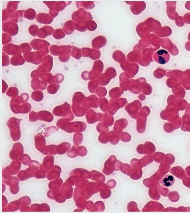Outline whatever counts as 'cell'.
Here are the masks:
<instances>
[{"label":"cell","instance_id":"ac0fdd59","mask_svg":"<svg viewBox=\"0 0 190 213\" xmlns=\"http://www.w3.org/2000/svg\"><path fill=\"white\" fill-rule=\"evenodd\" d=\"M38 27L37 25H33L30 27L29 30L31 35L33 36H36L38 34L37 33L38 32Z\"/></svg>","mask_w":190,"mask_h":213},{"label":"cell","instance_id":"e0dca14e","mask_svg":"<svg viewBox=\"0 0 190 213\" xmlns=\"http://www.w3.org/2000/svg\"><path fill=\"white\" fill-rule=\"evenodd\" d=\"M53 36L57 39H61L64 38L65 36V34L63 32L62 29H58L55 30L53 34Z\"/></svg>","mask_w":190,"mask_h":213},{"label":"cell","instance_id":"4fadbf2b","mask_svg":"<svg viewBox=\"0 0 190 213\" xmlns=\"http://www.w3.org/2000/svg\"><path fill=\"white\" fill-rule=\"evenodd\" d=\"M59 84H53L48 86L47 88V90L49 93L51 94H55L59 89Z\"/></svg>","mask_w":190,"mask_h":213},{"label":"cell","instance_id":"7a4b0ae2","mask_svg":"<svg viewBox=\"0 0 190 213\" xmlns=\"http://www.w3.org/2000/svg\"><path fill=\"white\" fill-rule=\"evenodd\" d=\"M22 119H19L15 117H12L8 120L7 125L11 131V135L14 141H18L20 138L21 131L20 124Z\"/></svg>","mask_w":190,"mask_h":213},{"label":"cell","instance_id":"ba28073f","mask_svg":"<svg viewBox=\"0 0 190 213\" xmlns=\"http://www.w3.org/2000/svg\"><path fill=\"white\" fill-rule=\"evenodd\" d=\"M47 86L46 83L39 81L38 79H33L31 81V87L34 90L40 89L44 90L46 88Z\"/></svg>","mask_w":190,"mask_h":213},{"label":"cell","instance_id":"3957f363","mask_svg":"<svg viewBox=\"0 0 190 213\" xmlns=\"http://www.w3.org/2000/svg\"><path fill=\"white\" fill-rule=\"evenodd\" d=\"M154 58L156 62L161 64L167 63L169 61L170 55L167 51L160 50L154 54Z\"/></svg>","mask_w":190,"mask_h":213},{"label":"cell","instance_id":"52a82bcc","mask_svg":"<svg viewBox=\"0 0 190 213\" xmlns=\"http://www.w3.org/2000/svg\"><path fill=\"white\" fill-rule=\"evenodd\" d=\"M36 20L40 23L50 24L52 22L53 18H51L48 14H39L37 15Z\"/></svg>","mask_w":190,"mask_h":213},{"label":"cell","instance_id":"44dd1931","mask_svg":"<svg viewBox=\"0 0 190 213\" xmlns=\"http://www.w3.org/2000/svg\"><path fill=\"white\" fill-rule=\"evenodd\" d=\"M28 43H26V45L24 46L23 44H21L20 46L22 47V51L23 53H24L27 52V51L31 50V48L29 44H28V45H27Z\"/></svg>","mask_w":190,"mask_h":213},{"label":"cell","instance_id":"8992f818","mask_svg":"<svg viewBox=\"0 0 190 213\" xmlns=\"http://www.w3.org/2000/svg\"><path fill=\"white\" fill-rule=\"evenodd\" d=\"M175 179L173 176L167 175L164 176L160 180V182L163 186L168 187L172 186L175 183Z\"/></svg>","mask_w":190,"mask_h":213},{"label":"cell","instance_id":"9a60e30c","mask_svg":"<svg viewBox=\"0 0 190 213\" xmlns=\"http://www.w3.org/2000/svg\"><path fill=\"white\" fill-rule=\"evenodd\" d=\"M41 79L45 81V82H48L49 84L51 83L53 78L52 74L51 73H43L41 74Z\"/></svg>","mask_w":190,"mask_h":213},{"label":"cell","instance_id":"5bb4252c","mask_svg":"<svg viewBox=\"0 0 190 213\" xmlns=\"http://www.w3.org/2000/svg\"><path fill=\"white\" fill-rule=\"evenodd\" d=\"M36 12L33 9H28L25 12V17L27 19L32 20L35 19Z\"/></svg>","mask_w":190,"mask_h":213},{"label":"cell","instance_id":"7402d4cb","mask_svg":"<svg viewBox=\"0 0 190 213\" xmlns=\"http://www.w3.org/2000/svg\"><path fill=\"white\" fill-rule=\"evenodd\" d=\"M69 54L67 53L65 54V55H64V56H62V58H59V59L60 60L61 62H66L69 59Z\"/></svg>","mask_w":190,"mask_h":213},{"label":"cell","instance_id":"ffe728a7","mask_svg":"<svg viewBox=\"0 0 190 213\" xmlns=\"http://www.w3.org/2000/svg\"><path fill=\"white\" fill-rule=\"evenodd\" d=\"M20 97L23 103H25L26 102H27L29 98V96L26 93H23L21 94Z\"/></svg>","mask_w":190,"mask_h":213},{"label":"cell","instance_id":"2e32d148","mask_svg":"<svg viewBox=\"0 0 190 213\" xmlns=\"http://www.w3.org/2000/svg\"><path fill=\"white\" fill-rule=\"evenodd\" d=\"M64 75L62 74H57L54 77H53L51 83H56L60 84L62 83L64 80Z\"/></svg>","mask_w":190,"mask_h":213},{"label":"cell","instance_id":"5b68a950","mask_svg":"<svg viewBox=\"0 0 190 213\" xmlns=\"http://www.w3.org/2000/svg\"><path fill=\"white\" fill-rule=\"evenodd\" d=\"M38 120L48 122H51L54 118L53 115L49 111H41L38 113Z\"/></svg>","mask_w":190,"mask_h":213},{"label":"cell","instance_id":"7c38bea8","mask_svg":"<svg viewBox=\"0 0 190 213\" xmlns=\"http://www.w3.org/2000/svg\"><path fill=\"white\" fill-rule=\"evenodd\" d=\"M19 94V91L16 87H11L8 90L6 93L7 95L11 98H14L17 97Z\"/></svg>","mask_w":190,"mask_h":213},{"label":"cell","instance_id":"9c48e42d","mask_svg":"<svg viewBox=\"0 0 190 213\" xmlns=\"http://www.w3.org/2000/svg\"><path fill=\"white\" fill-rule=\"evenodd\" d=\"M53 30V29L50 26H45L43 27L38 32V36L40 38H45L47 36L51 35Z\"/></svg>","mask_w":190,"mask_h":213},{"label":"cell","instance_id":"277c9868","mask_svg":"<svg viewBox=\"0 0 190 213\" xmlns=\"http://www.w3.org/2000/svg\"><path fill=\"white\" fill-rule=\"evenodd\" d=\"M31 105L29 103H26L21 105L20 104L16 108L13 112L15 114H27L31 111Z\"/></svg>","mask_w":190,"mask_h":213},{"label":"cell","instance_id":"30bf717a","mask_svg":"<svg viewBox=\"0 0 190 213\" xmlns=\"http://www.w3.org/2000/svg\"><path fill=\"white\" fill-rule=\"evenodd\" d=\"M25 61L22 56L13 57L11 59V64L14 65H22L25 63Z\"/></svg>","mask_w":190,"mask_h":213},{"label":"cell","instance_id":"6da1fadb","mask_svg":"<svg viewBox=\"0 0 190 213\" xmlns=\"http://www.w3.org/2000/svg\"><path fill=\"white\" fill-rule=\"evenodd\" d=\"M53 112L56 116L63 117L64 119L67 121L73 120L74 115L71 111V105L67 102L56 107Z\"/></svg>","mask_w":190,"mask_h":213},{"label":"cell","instance_id":"d6986e66","mask_svg":"<svg viewBox=\"0 0 190 213\" xmlns=\"http://www.w3.org/2000/svg\"><path fill=\"white\" fill-rule=\"evenodd\" d=\"M29 120L32 122H35L38 120V113L33 111H31L29 114Z\"/></svg>","mask_w":190,"mask_h":213},{"label":"cell","instance_id":"8fae6325","mask_svg":"<svg viewBox=\"0 0 190 213\" xmlns=\"http://www.w3.org/2000/svg\"><path fill=\"white\" fill-rule=\"evenodd\" d=\"M31 97L32 99L35 101L39 102L43 99V93L40 90L34 91L31 94Z\"/></svg>","mask_w":190,"mask_h":213}]
</instances>
